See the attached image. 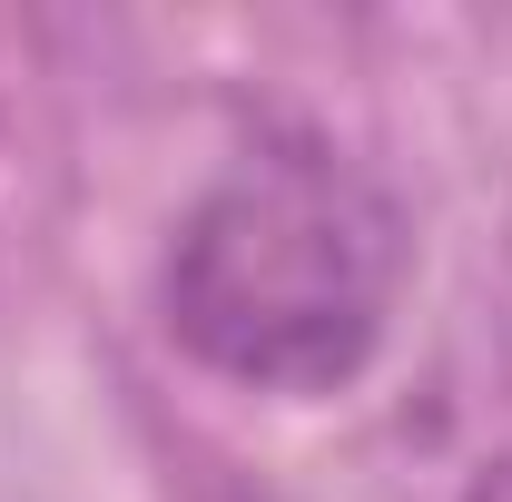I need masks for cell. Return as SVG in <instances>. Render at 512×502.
I'll use <instances>...</instances> for the list:
<instances>
[{"label": "cell", "mask_w": 512, "mask_h": 502, "mask_svg": "<svg viewBox=\"0 0 512 502\" xmlns=\"http://www.w3.org/2000/svg\"><path fill=\"white\" fill-rule=\"evenodd\" d=\"M404 276V217L325 148L237 158L178 217L168 335L256 394H335L375 365Z\"/></svg>", "instance_id": "cell-1"}, {"label": "cell", "mask_w": 512, "mask_h": 502, "mask_svg": "<svg viewBox=\"0 0 512 502\" xmlns=\"http://www.w3.org/2000/svg\"><path fill=\"white\" fill-rule=\"evenodd\" d=\"M473 502H512V453L493 463V473H483V483H473Z\"/></svg>", "instance_id": "cell-2"}]
</instances>
